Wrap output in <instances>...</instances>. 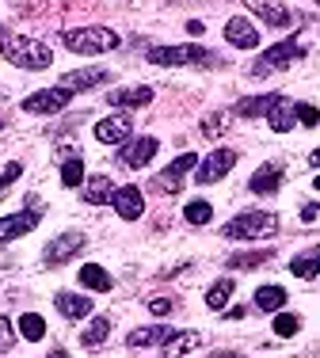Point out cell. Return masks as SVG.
Returning <instances> with one entry per match:
<instances>
[{
    "instance_id": "cell-33",
    "label": "cell",
    "mask_w": 320,
    "mask_h": 358,
    "mask_svg": "<svg viewBox=\"0 0 320 358\" xmlns=\"http://www.w3.org/2000/svg\"><path fill=\"white\" fill-rule=\"evenodd\" d=\"M61 183L65 187H80L84 183V164H80V157H69L61 164Z\"/></svg>"
},
{
    "instance_id": "cell-18",
    "label": "cell",
    "mask_w": 320,
    "mask_h": 358,
    "mask_svg": "<svg viewBox=\"0 0 320 358\" xmlns=\"http://www.w3.org/2000/svg\"><path fill=\"white\" fill-rule=\"evenodd\" d=\"M149 99H153V88L149 84H133V88H115L107 96V103L111 107H145Z\"/></svg>"
},
{
    "instance_id": "cell-15",
    "label": "cell",
    "mask_w": 320,
    "mask_h": 358,
    "mask_svg": "<svg viewBox=\"0 0 320 358\" xmlns=\"http://www.w3.org/2000/svg\"><path fill=\"white\" fill-rule=\"evenodd\" d=\"M225 38H229L233 46H240V50H256L259 46V31L252 27L248 20H240V15H233V20L225 23Z\"/></svg>"
},
{
    "instance_id": "cell-16",
    "label": "cell",
    "mask_w": 320,
    "mask_h": 358,
    "mask_svg": "<svg viewBox=\"0 0 320 358\" xmlns=\"http://www.w3.org/2000/svg\"><path fill=\"white\" fill-rule=\"evenodd\" d=\"M107 80H111V73H107V69H77V73H65V76H61V88H69V92H88V88L107 84Z\"/></svg>"
},
{
    "instance_id": "cell-31",
    "label": "cell",
    "mask_w": 320,
    "mask_h": 358,
    "mask_svg": "<svg viewBox=\"0 0 320 358\" xmlns=\"http://www.w3.org/2000/svg\"><path fill=\"white\" fill-rule=\"evenodd\" d=\"M263 263H271V248H263V252H244V255H233V259H229V267L256 271V267H263Z\"/></svg>"
},
{
    "instance_id": "cell-21",
    "label": "cell",
    "mask_w": 320,
    "mask_h": 358,
    "mask_svg": "<svg viewBox=\"0 0 320 358\" xmlns=\"http://www.w3.org/2000/svg\"><path fill=\"white\" fill-rule=\"evenodd\" d=\"M54 305H57V313L69 317V320H80L92 313V297H80V294H57Z\"/></svg>"
},
{
    "instance_id": "cell-22",
    "label": "cell",
    "mask_w": 320,
    "mask_h": 358,
    "mask_svg": "<svg viewBox=\"0 0 320 358\" xmlns=\"http://www.w3.org/2000/svg\"><path fill=\"white\" fill-rule=\"evenodd\" d=\"M267 122H271L275 134H286L293 130V122H298V103H290V99H279V107L267 115Z\"/></svg>"
},
{
    "instance_id": "cell-4",
    "label": "cell",
    "mask_w": 320,
    "mask_h": 358,
    "mask_svg": "<svg viewBox=\"0 0 320 358\" xmlns=\"http://www.w3.org/2000/svg\"><path fill=\"white\" fill-rule=\"evenodd\" d=\"M145 57L153 65H217V57L202 46H153Z\"/></svg>"
},
{
    "instance_id": "cell-13",
    "label": "cell",
    "mask_w": 320,
    "mask_h": 358,
    "mask_svg": "<svg viewBox=\"0 0 320 358\" xmlns=\"http://www.w3.org/2000/svg\"><path fill=\"white\" fill-rule=\"evenodd\" d=\"M111 206L119 210V217L138 221V217H141V210H145V199H141L138 187H119V191H115V199H111Z\"/></svg>"
},
{
    "instance_id": "cell-32",
    "label": "cell",
    "mask_w": 320,
    "mask_h": 358,
    "mask_svg": "<svg viewBox=\"0 0 320 358\" xmlns=\"http://www.w3.org/2000/svg\"><path fill=\"white\" fill-rule=\"evenodd\" d=\"M229 297H233V278H221V282L210 286L206 305H210V309H225V305H229Z\"/></svg>"
},
{
    "instance_id": "cell-37",
    "label": "cell",
    "mask_w": 320,
    "mask_h": 358,
    "mask_svg": "<svg viewBox=\"0 0 320 358\" xmlns=\"http://www.w3.org/2000/svg\"><path fill=\"white\" fill-rule=\"evenodd\" d=\"M12 339H15L12 320H8V317H0V351H8V347H12Z\"/></svg>"
},
{
    "instance_id": "cell-46",
    "label": "cell",
    "mask_w": 320,
    "mask_h": 358,
    "mask_svg": "<svg viewBox=\"0 0 320 358\" xmlns=\"http://www.w3.org/2000/svg\"><path fill=\"white\" fill-rule=\"evenodd\" d=\"M317 210H320V206H317Z\"/></svg>"
},
{
    "instance_id": "cell-34",
    "label": "cell",
    "mask_w": 320,
    "mask_h": 358,
    "mask_svg": "<svg viewBox=\"0 0 320 358\" xmlns=\"http://www.w3.org/2000/svg\"><path fill=\"white\" fill-rule=\"evenodd\" d=\"M229 122H233L229 110H217V115L202 118V134H206V138H217V134H225V126H229Z\"/></svg>"
},
{
    "instance_id": "cell-20",
    "label": "cell",
    "mask_w": 320,
    "mask_h": 358,
    "mask_svg": "<svg viewBox=\"0 0 320 358\" xmlns=\"http://www.w3.org/2000/svg\"><path fill=\"white\" fill-rule=\"evenodd\" d=\"M252 191L256 194H275L282 187V168L279 164H263V168H256V176H252Z\"/></svg>"
},
{
    "instance_id": "cell-41",
    "label": "cell",
    "mask_w": 320,
    "mask_h": 358,
    "mask_svg": "<svg viewBox=\"0 0 320 358\" xmlns=\"http://www.w3.org/2000/svg\"><path fill=\"white\" fill-rule=\"evenodd\" d=\"M309 164H313V168H320V149H313V152H309Z\"/></svg>"
},
{
    "instance_id": "cell-11",
    "label": "cell",
    "mask_w": 320,
    "mask_h": 358,
    "mask_svg": "<svg viewBox=\"0 0 320 358\" xmlns=\"http://www.w3.org/2000/svg\"><path fill=\"white\" fill-rule=\"evenodd\" d=\"M157 149H160V141L145 134V138H138V141L122 145V152H119V157H122V164H126V168H145L149 160L157 157Z\"/></svg>"
},
{
    "instance_id": "cell-30",
    "label": "cell",
    "mask_w": 320,
    "mask_h": 358,
    "mask_svg": "<svg viewBox=\"0 0 320 358\" xmlns=\"http://www.w3.org/2000/svg\"><path fill=\"white\" fill-rule=\"evenodd\" d=\"M183 217H187L191 225H210V217H214V206H210L206 199H191L187 210H183Z\"/></svg>"
},
{
    "instance_id": "cell-2",
    "label": "cell",
    "mask_w": 320,
    "mask_h": 358,
    "mask_svg": "<svg viewBox=\"0 0 320 358\" xmlns=\"http://www.w3.org/2000/svg\"><path fill=\"white\" fill-rule=\"evenodd\" d=\"M275 233H279V217L263 214V210H244L233 221H225L221 229L225 241H263V236H275Z\"/></svg>"
},
{
    "instance_id": "cell-5",
    "label": "cell",
    "mask_w": 320,
    "mask_h": 358,
    "mask_svg": "<svg viewBox=\"0 0 320 358\" xmlns=\"http://www.w3.org/2000/svg\"><path fill=\"white\" fill-rule=\"evenodd\" d=\"M298 57H305V42H301V38H286V42H279V46L267 50V54L259 57L256 65H252V73H256V76H267V73H275V69L293 65Z\"/></svg>"
},
{
    "instance_id": "cell-26",
    "label": "cell",
    "mask_w": 320,
    "mask_h": 358,
    "mask_svg": "<svg viewBox=\"0 0 320 358\" xmlns=\"http://www.w3.org/2000/svg\"><path fill=\"white\" fill-rule=\"evenodd\" d=\"M172 336H175V328H138V331H130L126 343L130 347H153V343H168Z\"/></svg>"
},
{
    "instance_id": "cell-23",
    "label": "cell",
    "mask_w": 320,
    "mask_h": 358,
    "mask_svg": "<svg viewBox=\"0 0 320 358\" xmlns=\"http://www.w3.org/2000/svg\"><path fill=\"white\" fill-rule=\"evenodd\" d=\"M80 286H88V289H96V294H107V289L115 286V278L107 275L99 263H88V267H80Z\"/></svg>"
},
{
    "instance_id": "cell-12",
    "label": "cell",
    "mask_w": 320,
    "mask_h": 358,
    "mask_svg": "<svg viewBox=\"0 0 320 358\" xmlns=\"http://www.w3.org/2000/svg\"><path fill=\"white\" fill-rule=\"evenodd\" d=\"M35 225H38V210H23V214L0 217V244L15 241V236H27Z\"/></svg>"
},
{
    "instance_id": "cell-25",
    "label": "cell",
    "mask_w": 320,
    "mask_h": 358,
    "mask_svg": "<svg viewBox=\"0 0 320 358\" xmlns=\"http://www.w3.org/2000/svg\"><path fill=\"white\" fill-rule=\"evenodd\" d=\"M198 343H202V336H198V331H175V336L164 343V358H180V355L195 351Z\"/></svg>"
},
{
    "instance_id": "cell-42",
    "label": "cell",
    "mask_w": 320,
    "mask_h": 358,
    "mask_svg": "<svg viewBox=\"0 0 320 358\" xmlns=\"http://www.w3.org/2000/svg\"><path fill=\"white\" fill-rule=\"evenodd\" d=\"M214 358H240V355H237V351H217Z\"/></svg>"
},
{
    "instance_id": "cell-29",
    "label": "cell",
    "mask_w": 320,
    "mask_h": 358,
    "mask_svg": "<svg viewBox=\"0 0 320 358\" xmlns=\"http://www.w3.org/2000/svg\"><path fill=\"white\" fill-rule=\"evenodd\" d=\"M20 336L31 339V343H38V339L46 336V320H42L38 313H23L20 317Z\"/></svg>"
},
{
    "instance_id": "cell-10",
    "label": "cell",
    "mask_w": 320,
    "mask_h": 358,
    "mask_svg": "<svg viewBox=\"0 0 320 358\" xmlns=\"http://www.w3.org/2000/svg\"><path fill=\"white\" fill-rule=\"evenodd\" d=\"M130 130H133L130 115H107V118H99V122H96V141L122 145L126 138H130Z\"/></svg>"
},
{
    "instance_id": "cell-6",
    "label": "cell",
    "mask_w": 320,
    "mask_h": 358,
    "mask_svg": "<svg viewBox=\"0 0 320 358\" xmlns=\"http://www.w3.org/2000/svg\"><path fill=\"white\" fill-rule=\"evenodd\" d=\"M69 99H73L69 88H42V92H31V96L23 99V110H27V115H57Z\"/></svg>"
},
{
    "instance_id": "cell-9",
    "label": "cell",
    "mask_w": 320,
    "mask_h": 358,
    "mask_svg": "<svg viewBox=\"0 0 320 358\" xmlns=\"http://www.w3.org/2000/svg\"><path fill=\"white\" fill-rule=\"evenodd\" d=\"M84 248V236L80 233H65V236H57V241H50L46 244V252H42V259H46V267H61L65 259H73Z\"/></svg>"
},
{
    "instance_id": "cell-45",
    "label": "cell",
    "mask_w": 320,
    "mask_h": 358,
    "mask_svg": "<svg viewBox=\"0 0 320 358\" xmlns=\"http://www.w3.org/2000/svg\"><path fill=\"white\" fill-rule=\"evenodd\" d=\"M317 4H320V0H317Z\"/></svg>"
},
{
    "instance_id": "cell-3",
    "label": "cell",
    "mask_w": 320,
    "mask_h": 358,
    "mask_svg": "<svg viewBox=\"0 0 320 358\" xmlns=\"http://www.w3.org/2000/svg\"><path fill=\"white\" fill-rule=\"evenodd\" d=\"M61 42L73 54H107V50L119 46V35L111 27H77V31H65Z\"/></svg>"
},
{
    "instance_id": "cell-17",
    "label": "cell",
    "mask_w": 320,
    "mask_h": 358,
    "mask_svg": "<svg viewBox=\"0 0 320 358\" xmlns=\"http://www.w3.org/2000/svg\"><path fill=\"white\" fill-rule=\"evenodd\" d=\"M115 191H119V187L111 183V176H88V183H84V202H88V206H107V202L115 199Z\"/></svg>"
},
{
    "instance_id": "cell-43",
    "label": "cell",
    "mask_w": 320,
    "mask_h": 358,
    "mask_svg": "<svg viewBox=\"0 0 320 358\" xmlns=\"http://www.w3.org/2000/svg\"><path fill=\"white\" fill-rule=\"evenodd\" d=\"M46 358H69V355H65V351H50Z\"/></svg>"
},
{
    "instance_id": "cell-19",
    "label": "cell",
    "mask_w": 320,
    "mask_h": 358,
    "mask_svg": "<svg viewBox=\"0 0 320 358\" xmlns=\"http://www.w3.org/2000/svg\"><path fill=\"white\" fill-rule=\"evenodd\" d=\"M279 92H267V96H248L237 103V115L240 118H259V115H271L275 107H279Z\"/></svg>"
},
{
    "instance_id": "cell-14",
    "label": "cell",
    "mask_w": 320,
    "mask_h": 358,
    "mask_svg": "<svg viewBox=\"0 0 320 358\" xmlns=\"http://www.w3.org/2000/svg\"><path fill=\"white\" fill-rule=\"evenodd\" d=\"M244 4H248L263 23H271V27H290V8L279 4V0H244Z\"/></svg>"
},
{
    "instance_id": "cell-7",
    "label": "cell",
    "mask_w": 320,
    "mask_h": 358,
    "mask_svg": "<svg viewBox=\"0 0 320 358\" xmlns=\"http://www.w3.org/2000/svg\"><path fill=\"white\" fill-rule=\"evenodd\" d=\"M233 164H237V149H214L206 160L198 164V172H195V183H217L225 172H233Z\"/></svg>"
},
{
    "instance_id": "cell-36",
    "label": "cell",
    "mask_w": 320,
    "mask_h": 358,
    "mask_svg": "<svg viewBox=\"0 0 320 358\" xmlns=\"http://www.w3.org/2000/svg\"><path fill=\"white\" fill-rule=\"evenodd\" d=\"M298 122L301 126H317L320 122V110L313 103H298Z\"/></svg>"
},
{
    "instance_id": "cell-35",
    "label": "cell",
    "mask_w": 320,
    "mask_h": 358,
    "mask_svg": "<svg viewBox=\"0 0 320 358\" xmlns=\"http://www.w3.org/2000/svg\"><path fill=\"white\" fill-rule=\"evenodd\" d=\"M298 328H301V317H293V313H279V317H275V336L279 339L298 336Z\"/></svg>"
},
{
    "instance_id": "cell-27",
    "label": "cell",
    "mask_w": 320,
    "mask_h": 358,
    "mask_svg": "<svg viewBox=\"0 0 320 358\" xmlns=\"http://www.w3.org/2000/svg\"><path fill=\"white\" fill-rule=\"evenodd\" d=\"M282 305H286V289H282V286H259V289H256V309L279 313Z\"/></svg>"
},
{
    "instance_id": "cell-40",
    "label": "cell",
    "mask_w": 320,
    "mask_h": 358,
    "mask_svg": "<svg viewBox=\"0 0 320 358\" xmlns=\"http://www.w3.org/2000/svg\"><path fill=\"white\" fill-rule=\"evenodd\" d=\"M187 31H191V35H202V31H206V23H202V20H191Z\"/></svg>"
},
{
    "instance_id": "cell-44",
    "label": "cell",
    "mask_w": 320,
    "mask_h": 358,
    "mask_svg": "<svg viewBox=\"0 0 320 358\" xmlns=\"http://www.w3.org/2000/svg\"><path fill=\"white\" fill-rule=\"evenodd\" d=\"M313 187H317V191H320V176H317V179H313Z\"/></svg>"
},
{
    "instance_id": "cell-39",
    "label": "cell",
    "mask_w": 320,
    "mask_h": 358,
    "mask_svg": "<svg viewBox=\"0 0 320 358\" xmlns=\"http://www.w3.org/2000/svg\"><path fill=\"white\" fill-rule=\"evenodd\" d=\"M20 176H23V164H8L4 172H0V191H4L8 183H15V179H20Z\"/></svg>"
},
{
    "instance_id": "cell-24",
    "label": "cell",
    "mask_w": 320,
    "mask_h": 358,
    "mask_svg": "<svg viewBox=\"0 0 320 358\" xmlns=\"http://www.w3.org/2000/svg\"><path fill=\"white\" fill-rule=\"evenodd\" d=\"M290 271L298 278H317L320 275V244H317V248H309V252H301V255H293Z\"/></svg>"
},
{
    "instance_id": "cell-1",
    "label": "cell",
    "mask_w": 320,
    "mask_h": 358,
    "mask_svg": "<svg viewBox=\"0 0 320 358\" xmlns=\"http://www.w3.org/2000/svg\"><path fill=\"white\" fill-rule=\"evenodd\" d=\"M0 54H4L12 65L31 69V73H42V69L54 65V54H50L46 42L27 38V35H4V38H0Z\"/></svg>"
},
{
    "instance_id": "cell-28",
    "label": "cell",
    "mask_w": 320,
    "mask_h": 358,
    "mask_svg": "<svg viewBox=\"0 0 320 358\" xmlns=\"http://www.w3.org/2000/svg\"><path fill=\"white\" fill-rule=\"evenodd\" d=\"M107 336H111V320H107V317H96L88 328L80 331V343H84V347H99Z\"/></svg>"
},
{
    "instance_id": "cell-8",
    "label": "cell",
    "mask_w": 320,
    "mask_h": 358,
    "mask_svg": "<svg viewBox=\"0 0 320 358\" xmlns=\"http://www.w3.org/2000/svg\"><path fill=\"white\" fill-rule=\"evenodd\" d=\"M191 168H198V157H195V152H180V157H175L172 164L157 176V187H160V191H180L183 176H187Z\"/></svg>"
},
{
    "instance_id": "cell-38",
    "label": "cell",
    "mask_w": 320,
    "mask_h": 358,
    "mask_svg": "<svg viewBox=\"0 0 320 358\" xmlns=\"http://www.w3.org/2000/svg\"><path fill=\"white\" fill-rule=\"evenodd\" d=\"M149 313H153V317H168V313H172V297H153V301H149Z\"/></svg>"
}]
</instances>
